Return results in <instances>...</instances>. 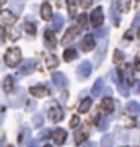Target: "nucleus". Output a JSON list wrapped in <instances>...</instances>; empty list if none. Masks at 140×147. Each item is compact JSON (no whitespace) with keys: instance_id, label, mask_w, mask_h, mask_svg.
<instances>
[{"instance_id":"1","label":"nucleus","mask_w":140,"mask_h":147,"mask_svg":"<svg viewBox=\"0 0 140 147\" xmlns=\"http://www.w3.org/2000/svg\"><path fill=\"white\" fill-rule=\"evenodd\" d=\"M3 61H5V65H8V67H16L21 62V51L18 47H10L5 53Z\"/></svg>"},{"instance_id":"2","label":"nucleus","mask_w":140,"mask_h":147,"mask_svg":"<svg viewBox=\"0 0 140 147\" xmlns=\"http://www.w3.org/2000/svg\"><path fill=\"white\" fill-rule=\"evenodd\" d=\"M49 119H51V123H59V121L64 119V110L57 101H51V106H49Z\"/></svg>"},{"instance_id":"3","label":"nucleus","mask_w":140,"mask_h":147,"mask_svg":"<svg viewBox=\"0 0 140 147\" xmlns=\"http://www.w3.org/2000/svg\"><path fill=\"white\" fill-rule=\"evenodd\" d=\"M90 21H91V25H93L94 28H99L101 25H103L104 21V15H103V8H94L93 11H91V15H90Z\"/></svg>"},{"instance_id":"4","label":"nucleus","mask_w":140,"mask_h":147,"mask_svg":"<svg viewBox=\"0 0 140 147\" xmlns=\"http://www.w3.org/2000/svg\"><path fill=\"white\" fill-rule=\"evenodd\" d=\"M34 69H36V61L34 59H26L23 65L20 67V70H18V75H29V74L34 72Z\"/></svg>"},{"instance_id":"5","label":"nucleus","mask_w":140,"mask_h":147,"mask_svg":"<svg viewBox=\"0 0 140 147\" xmlns=\"http://www.w3.org/2000/svg\"><path fill=\"white\" fill-rule=\"evenodd\" d=\"M88 136H90V127H88V124H85L83 127H80V129H77V131H75V142L82 146V144H85V142H86Z\"/></svg>"},{"instance_id":"6","label":"nucleus","mask_w":140,"mask_h":147,"mask_svg":"<svg viewBox=\"0 0 140 147\" xmlns=\"http://www.w3.org/2000/svg\"><path fill=\"white\" fill-rule=\"evenodd\" d=\"M91 70H93V65H91V62H88V61H83V62L77 67V74H78L80 79H86V77H90Z\"/></svg>"},{"instance_id":"7","label":"nucleus","mask_w":140,"mask_h":147,"mask_svg":"<svg viewBox=\"0 0 140 147\" xmlns=\"http://www.w3.org/2000/svg\"><path fill=\"white\" fill-rule=\"evenodd\" d=\"M78 33H80V26H70L62 38V44H70V42L78 36Z\"/></svg>"},{"instance_id":"8","label":"nucleus","mask_w":140,"mask_h":147,"mask_svg":"<svg viewBox=\"0 0 140 147\" xmlns=\"http://www.w3.org/2000/svg\"><path fill=\"white\" fill-rule=\"evenodd\" d=\"M99 108H101V111L103 113H113L116 108V101L111 98V96H106V98H103V101H101V105H99Z\"/></svg>"},{"instance_id":"9","label":"nucleus","mask_w":140,"mask_h":147,"mask_svg":"<svg viewBox=\"0 0 140 147\" xmlns=\"http://www.w3.org/2000/svg\"><path fill=\"white\" fill-rule=\"evenodd\" d=\"M29 92H31V95H34L38 98H44V96H47L51 93V90H47L44 85H34V87L29 88Z\"/></svg>"},{"instance_id":"10","label":"nucleus","mask_w":140,"mask_h":147,"mask_svg":"<svg viewBox=\"0 0 140 147\" xmlns=\"http://www.w3.org/2000/svg\"><path fill=\"white\" fill-rule=\"evenodd\" d=\"M93 47H94L93 34H86V36L83 38V41H82V51L83 53H90V51H93Z\"/></svg>"},{"instance_id":"11","label":"nucleus","mask_w":140,"mask_h":147,"mask_svg":"<svg viewBox=\"0 0 140 147\" xmlns=\"http://www.w3.org/2000/svg\"><path fill=\"white\" fill-rule=\"evenodd\" d=\"M52 139H54V142L59 144V146L64 144L65 139H67V132H65V129H60V127H59V129H54V131H52Z\"/></svg>"},{"instance_id":"12","label":"nucleus","mask_w":140,"mask_h":147,"mask_svg":"<svg viewBox=\"0 0 140 147\" xmlns=\"http://www.w3.org/2000/svg\"><path fill=\"white\" fill-rule=\"evenodd\" d=\"M0 20L3 21L5 25H13L16 21V16L13 15L10 10H2L0 11Z\"/></svg>"},{"instance_id":"13","label":"nucleus","mask_w":140,"mask_h":147,"mask_svg":"<svg viewBox=\"0 0 140 147\" xmlns=\"http://www.w3.org/2000/svg\"><path fill=\"white\" fill-rule=\"evenodd\" d=\"M2 88H3V92H5V93H11V92L15 90V79H13L11 75H7L5 79H3Z\"/></svg>"},{"instance_id":"14","label":"nucleus","mask_w":140,"mask_h":147,"mask_svg":"<svg viewBox=\"0 0 140 147\" xmlns=\"http://www.w3.org/2000/svg\"><path fill=\"white\" fill-rule=\"evenodd\" d=\"M52 7H51V3L49 2H44L41 5V18L42 20H46V21H49L52 18Z\"/></svg>"},{"instance_id":"15","label":"nucleus","mask_w":140,"mask_h":147,"mask_svg":"<svg viewBox=\"0 0 140 147\" xmlns=\"http://www.w3.org/2000/svg\"><path fill=\"white\" fill-rule=\"evenodd\" d=\"M52 82H54V85H57L59 88H64L65 85H67V79H65V75L60 72H56L54 75H52Z\"/></svg>"},{"instance_id":"16","label":"nucleus","mask_w":140,"mask_h":147,"mask_svg":"<svg viewBox=\"0 0 140 147\" xmlns=\"http://www.w3.org/2000/svg\"><path fill=\"white\" fill-rule=\"evenodd\" d=\"M44 42H46V46L51 47V49L56 47V34H54V31L46 30V33H44Z\"/></svg>"},{"instance_id":"17","label":"nucleus","mask_w":140,"mask_h":147,"mask_svg":"<svg viewBox=\"0 0 140 147\" xmlns=\"http://www.w3.org/2000/svg\"><path fill=\"white\" fill-rule=\"evenodd\" d=\"M125 110H127V113L130 116H137L140 113V103H137V101H129L127 106H125Z\"/></svg>"},{"instance_id":"18","label":"nucleus","mask_w":140,"mask_h":147,"mask_svg":"<svg viewBox=\"0 0 140 147\" xmlns=\"http://www.w3.org/2000/svg\"><path fill=\"white\" fill-rule=\"evenodd\" d=\"M103 87H104V80L103 79H98L96 82H94L93 88H91V95H93V96H99L101 92H103Z\"/></svg>"},{"instance_id":"19","label":"nucleus","mask_w":140,"mask_h":147,"mask_svg":"<svg viewBox=\"0 0 140 147\" xmlns=\"http://www.w3.org/2000/svg\"><path fill=\"white\" fill-rule=\"evenodd\" d=\"M23 8H25V3L23 2H11L10 3V11H13V15L18 16L23 11Z\"/></svg>"},{"instance_id":"20","label":"nucleus","mask_w":140,"mask_h":147,"mask_svg":"<svg viewBox=\"0 0 140 147\" xmlns=\"http://www.w3.org/2000/svg\"><path fill=\"white\" fill-rule=\"evenodd\" d=\"M91 105H93V100H91V98H85V100L78 105V113H86V111H90Z\"/></svg>"},{"instance_id":"21","label":"nucleus","mask_w":140,"mask_h":147,"mask_svg":"<svg viewBox=\"0 0 140 147\" xmlns=\"http://www.w3.org/2000/svg\"><path fill=\"white\" fill-rule=\"evenodd\" d=\"M106 46H108L106 41L101 42V46L98 47V53H96V56H94V62H101V59H103L104 54H106Z\"/></svg>"},{"instance_id":"22","label":"nucleus","mask_w":140,"mask_h":147,"mask_svg":"<svg viewBox=\"0 0 140 147\" xmlns=\"http://www.w3.org/2000/svg\"><path fill=\"white\" fill-rule=\"evenodd\" d=\"M78 53H77V49H65L64 51V61H67V62H70V61H73V59H77Z\"/></svg>"},{"instance_id":"23","label":"nucleus","mask_w":140,"mask_h":147,"mask_svg":"<svg viewBox=\"0 0 140 147\" xmlns=\"http://www.w3.org/2000/svg\"><path fill=\"white\" fill-rule=\"evenodd\" d=\"M62 25H64V18H62V15H54L52 16V28L57 31V30H60L62 28Z\"/></svg>"},{"instance_id":"24","label":"nucleus","mask_w":140,"mask_h":147,"mask_svg":"<svg viewBox=\"0 0 140 147\" xmlns=\"http://www.w3.org/2000/svg\"><path fill=\"white\" fill-rule=\"evenodd\" d=\"M113 146H114V137L111 136V134L103 136V139H101V147H113Z\"/></svg>"},{"instance_id":"25","label":"nucleus","mask_w":140,"mask_h":147,"mask_svg":"<svg viewBox=\"0 0 140 147\" xmlns=\"http://www.w3.org/2000/svg\"><path fill=\"white\" fill-rule=\"evenodd\" d=\"M7 33H8V39H11V41H18L20 39V31H16L15 28H8L7 30Z\"/></svg>"},{"instance_id":"26","label":"nucleus","mask_w":140,"mask_h":147,"mask_svg":"<svg viewBox=\"0 0 140 147\" xmlns=\"http://www.w3.org/2000/svg\"><path fill=\"white\" fill-rule=\"evenodd\" d=\"M57 57L54 56V54H51V56H47L46 57V64H47V67L49 69H54V67H57Z\"/></svg>"},{"instance_id":"27","label":"nucleus","mask_w":140,"mask_h":147,"mask_svg":"<svg viewBox=\"0 0 140 147\" xmlns=\"http://www.w3.org/2000/svg\"><path fill=\"white\" fill-rule=\"evenodd\" d=\"M88 15L86 13H83V15H80L78 16V25H80V30L82 28H88Z\"/></svg>"},{"instance_id":"28","label":"nucleus","mask_w":140,"mask_h":147,"mask_svg":"<svg viewBox=\"0 0 140 147\" xmlns=\"http://www.w3.org/2000/svg\"><path fill=\"white\" fill-rule=\"evenodd\" d=\"M33 124L39 129V127H42V124H44V118H42L41 115H34L33 116Z\"/></svg>"},{"instance_id":"29","label":"nucleus","mask_w":140,"mask_h":147,"mask_svg":"<svg viewBox=\"0 0 140 147\" xmlns=\"http://www.w3.org/2000/svg\"><path fill=\"white\" fill-rule=\"evenodd\" d=\"M124 61V53L119 51V49H116L114 51V64H122Z\"/></svg>"},{"instance_id":"30","label":"nucleus","mask_w":140,"mask_h":147,"mask_svg":"<svg viewBox=\"0 0 140 147\" xmlns=\"http://www.w3.org/2000/svg\"><path fill=\"white\" fill-rule=\"evenodd\" d=\"M77 2H73V0H68L67 2V7H68V13H70V16H75V10H77Z\"/></svg>"},{"instance_id":"31","label":"nucleus","mask_w":140,"mask_h":147,"mask_svg":"<svg viewBox=\"0 0 140 147\" xmlns=\"http://www.w3.org/2000/svg\"><path fill=\"white\" fill-rule=\"evenodd\" d=\"M28 139H29V129H26L25 127V131L20 134V139H18V141H20V144H25Z\"/></svg>"},{"instance_id":"32","label":"nucleus","mask_w":140,"mask_h":147,"mask_svg":"<svg viewBox=\"0 0 140 147\" xmlns=\"http://www.w3.org/2000/svg\"><path fill=\"white\" fill-rule=\"evenodd\" d=\"M25 31L29 33V34H36V26L33 23H26L25 25Z\"/></svg>"},{"instance_id":"33","label":"nucleus","mask_w":140,"mask_h":147,"mask_svg":"<svg viewBox=\"0 0 140 147\" xmlns=\"http://www.w3.org/2000/svg\"><path fill=\"white\" fill-rule=\"evenodd\" d=\"M108 34V28H104V30H96V33L93 34V38H104Z\"/></svg>"},{"instance_id":"34","label":"nucleus","mask_w":140,"mask_h":147,"mask_svg":"<svg viewBox=\"0 0 140 147\" xmlns=\"http://www.w3.org/2000/svg\"><path fill=\"white\" fill-rule=\"evenodd\" d=\"M116 5H117V7H121V10L127 11V8H129V7H130V3H129V2H117Z\"/></svg>"},{"instance_id":"35","label":"nucleus","mask_w":140,"mask_h":147,"mask_svg":"<svg viewBox=\"0 0 140 147\" xmlns=\"http://www.w3.org/2000/svg\"><path fill=\"white\" fill-rule=\"evenodd\" d=\"M78 124H80V118H78V116L75 115V116L72 118V121H70V127H77Z\"/></svg>"},{"instance_id":"36","label":"nucleus","mask_w":140,"mask_h":147,"mask_svg":"<svg viewBox=\"0 0 140 147\" xmlns=\"http://www.w3.org/2000/svg\"><path fill=\"white\" fill-rule=\"evenodd\" d=\"M111 18H113V21H114V25L117 26L119 25V16H117V11L113 10V13H111Z\"/></svg>"},{"instance_id":"37","label":"nucleus","mask_w":140,"mask_h":147,"mask_svg":"<svg viewBox=\"0 0 140 147\" xmlns=\"http://www.w3.org/2000/svg\"><path fill=\"white\" fill-rule=\"evenodd\" d=\"M108 124H109V121H108V119H103V121H99V129H101V131H104V129L108 127Z\"/></svg>"},{"instance_id":"38","label":"nucleus","mask_w":140,"mask_h":147,"mask_svg":"<svg viewBox=\"0 0 140 147\" xmlns=\"http://www.w3.org/2000/svg\"><path fill=\"white\" fill-rule=\"evenodd\" d=\"M3 41H5V30L0 28V44H3Z\"/></svg>"},{"instance_id":"39","label":"nucleus","mask_w":140,"mask_h":147,"mask_svg":"<svg viewBox=\"0 0 140 147\" xmlns=\"http://www.w3.org/2000/svg\"><path fill=\"white\" fill-rule=\"evenodd\" d=\"M134 26H140V11L135 15V18H134Z\"/></svg>"},{"instance_id":"40","label":"nucleus","mask_w":140,"mask_h":147,"mask_svg":"<svg viewBox=\"0 0 140 147\" xmlns=\"http://www.w3.org/2000/svg\"><path fill=\"white\" fill-rule=\"evenodd\" d=\"M134 92L135 93H140V80H137L134 84Z\"/></svg>"},{"instance_id":"41","label":"nucleus","mask_w":140,"mask_h":147,"mask_svg":"<svg viewBox=\"0 0 140 147\" xmlns=\"http://www.w3.org/2000/svg\"><path fill=\"white\" fill-rule=\"evenodd\" d=\"M26 147H38V141H28V144H26Z\"/></svg>"},{"instance_id":"42","label":"nucleus","mask_w":140,"mask_h":147,"mask_svg":"<svg viewBox=\"0 0 140 147\" xmlns=\"http://www.w3.org/2000/svg\"><path fill=\"white\" fill-rule=\"evenodd\" d=\"M80 147H96V144H94V142H91V141H90V142H85V144H82V146H80Z\"/></svg>"},{"instance_id":"43","label":"nucleus","mask_w":140,"mask_h":147,"mask_svg":"<svg viewBox=\"0 0 140 147\" xmlns=\"http://www.w3.org/2000/svg\"><path fill=\"white\" fill-rule=\"evenodd\" d=\"M135 70H140V56H137L135 59Z\"/></svg>"},{"instance_id":"44","label":"nucleus","mask_w":140,"mask_h":147,"mask_svg":"<svg viewBox=\"0 0 140 147\" xmlns=\"http://www.w3.org/2000/svg\"><path fill=\"white\" fill-rule=\"evenodd\" d=\"M78 5H82L83 8H88V7H91V2H80Z\"/></svg>"},{"instance_id":"45","label":"nucleus","mask_w":140,"mask_h":147,"mask_svg":"<svg viewBox=\"0 0 140 147\" xmlns=\"http://www.w3.org/2000/svg\"><path fill=\"white\" fill-rule=\"evenodd\" d=\"M28 103H29V105H28V110L31 111V110H34V106H36V103H34V101H28Z\"/></svg>"},{"instance_id":"46","label":"nucleus","mask_w":140,"mask_h":147,"mask_svg":"<svg viewBox=\"0 0 140 147\" xmlns=\"http://www.w3.org/2000/svg\"><path fill=\"white\" fill-rule=\"evenodd\" d=\"M125 39H127V41H130V39H132V31H127V33H125Z\"/></svg>"},{"instance_id":"47","label":"nucleus","mask_w":140,"mask_h":147,"mask_svg":"<svg viewBox=\"0 0 140 147\" xmlns=\"http://www.w3.org/2000/svg\"><path fill=\"white\" fill-rule=\"evenodd\" d=\"M65 100H67V92H64V93L60 95V101H64V103H65Z\"/></svg>"},{"instance_id":"48","label":"nucleus","mask_w":140,"mask_h":147,"mask_svg":"<svg viewBox=\"0 0 140 147\" xmlns=\"http://www.w3.org/2000/svg\"><path fill=\"white\" fill-rule=\"evenodd\" d=\"M137 36H139V38H140V28H139V31H137Z\"/></svg>"},{"instance_id":"49","label":"nucleus","mask_w":140,"mask_h":147,"mask_svg":"<svg viewBox=\"0 0 140 147\" xmlns=\"http://www.w3.org/2000/svg\"><path fill=\"white\" fill-rule=\"evenodd\" d=\"M2 5H5V2H0V7H2Z\"/></svg>"},{"instance_id":"50","label":"nucleus","mask_w":140,"mask_h":147,"mask_svg":"<svg viewBox=\"0 0 140 147\" xmlns=\"http://www.w3.org/2000/svg\"><path fill=\"white\" fill-rule=\"evenodd\" d=\"M44 147H51V144H46V146H44Z\"/></svg>"}]
</instances>
